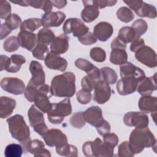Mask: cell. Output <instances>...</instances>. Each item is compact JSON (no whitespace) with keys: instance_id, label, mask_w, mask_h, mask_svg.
I'll list each match as a JSON object with an SVG mask.
<instances>
[{"instance_id":"60d3db41","label":"cell","mask_w":157,"mask_h":157,"mask_svg":"<svg viewBox=\"0 0 157 157\" xmlns=\"http://www.w3.org/2000/svg\"><path fill=\"white\" fill-rule=\"evenodd\" d=\"M20 42L18 37L12 36L5 40L3 44V48L7 52H13L18 49Z\"/></svg>"},{"instance_id":"7a4b0ae2","label":"cell","mask_w":157,"mask_h":157,"mask_svg":"<svg viewBox=\"0 0 157 157\" xmlns=\"http://www.w3.org/2000/svg\"><path fill=\"white\" fill-rule=\"evenodd\" d=\"M129 144L135 155L142 152L145 148L156 147V140L148 127L136 128L129 136Z\"/></svg>"},{"instance_id":"bcb514c9","label":"cell","mask_w":157,"mask_h":157,"mask_svg":"<svg viewBox=\"0 0 157 157\" xmlns=\"http://www.w3.org/2000/svg\"><path fill=\"white\" fill-rule=\"evenodd\" d=\"M118 156L119 157H132L134 156L131 150L129 142L124 141L119 145Z\"/></svg>"},{"instance_id":"4fadbf2b","label":"cell","mask_w":157,"mask_h":157,"mask_svg":"<svg viewBox=\"0 0 157 157\" xmlns=\"http://www.w3.org/2000/svg\"><path fill=\"white\" fill-rule=\"evenodd\" d=\"M46 145L48 147H59L67 143V138L60 129H51L42 136Z\"/></svg>"},{"instance_id":"ab89813d","label":"cell","mask_w":157,"mask_h":157,"mask_svg":"<svg viewBox=\"0 0 157 157\" xmlns=\"http://www.w3.org/2000/svg\"><path fill=\"white\" fill-rule=\"evenodd\" d=\"M117 18L121 21L129 23L134 18V14L132 11L127 7H121L117 12Z\"/></svg>"},{"instance_id":"1f68e13d","label":"cell","mask_w":157,"mask_h":157,"mask_svg":"<svg viewBox=\"0 0 157 157\" xmlns=\"http://www.w3.org/2000/svg\"><path fill=\"white\" fill-rule=\"evenodd\" d=\"M37 42L48 45L51 44L53 40L55 39L54 33L48 28H43L39 31L37 34Z\"/></svg>"},{"instance_id":"ffe728a7","label":"cell","mask_w":157,"mask_h":157,"mask_svg":"<svg viewBox=\"0 0 157 157\" xmlns=\"http://www.w3.org/2000/svg\"><path fill=\"white\" fill-rule=\"evenodd\" d=\"M83 116L86 122L96 128L104 120L102 109L96 105L91 106L83 112Z\"/></svg>"},{"instance_id":"7dc6e473","label":"cell","mask_w":157,"mask_h":157,"mask_svg":"<svg viewBox=\"0 0 157 157\" xmlns=\"http://www.w3.org/2000/svg\"><path fill=\"white\" fill-rule=\"evenodd\" d=\"M5 23L12 29H17L21 24V18L16 13L11 14L6 20Z\"/></svg>"},{"instance_id":"b9f144b4","label":"cell","mask_w":157,"mask_h":157,"mask_svg":"<svg viewBox=\"0 0 157 157\" xmlns=\"http://www.w3.org/2000/svg\"><path fill=\"white\" fill-rule=\"evenodd\" d=\"M48 51L49 49L47 45L37 42V44L33 50L32 53L33 57L36 58V59L39 60H45V56L48 53Z\"/></svg>"},{"instance_id":"7bdbcfd3","label":"cell","mask_w":157,"mask_h":157,"mask_svg":"<svg viewBox=\"0 0 157 157\" xmlns=\"http://www.w3.org/2000/svg\"><path fill=\"white\" fill-rule=\"evenodd\" d=\"M99 80L89 75L84 76L81 80V86L83 90L91 91L94 89V87Z\"/></svg>"},{"instance_id":"f1b7e54d","label":"cell","mask_w":157,"mask_h":157,"mask_svg":"<svg viewBox=\"0 0 157 157\" xmlns=\"http://www.w3.org/2000/svg\"><path fill=\"white\" fill-rule=\"evenodd\" d=\"M128 54L124 49H112L110 55V61L115 65H122L127 62Z\"/></svg>"},{"instance_id":"7402d4cb","label":"cell","mask_w":157,"mask_h":157,"mask_svg":"<svg viewBox=\"0 0 157 157\" xmlns=\"http://www.w3.org/2000/svg\"><path fill=\"white\" fill-rule=\"evenodd\" d=\"M113 33L112 25L106 21H101L98 23L93 29V34L97 39L101 42H105L109 39Z\"/></svg>"},{"instance_id":"680465c9","label":"cell","mask_w":157,"mask_h":157,"mask_svg":"<svg viewBox=\"0 0 157 157\" xmlns=\"http://www.w3.org/2000/svg\"><path fill=\"white\" fill-rule=\"evenodd\" d=\"M11 63L10 58L6 55H1V71L6 70L9 67Z\"/></svg>"},{"instance_id":"5bb4252c","label":"cell","mask_w":157,"mask_h":157,"mask_svg":"<svg viewBox=\"0 0 157 157\" xmlns=\"http://www.w3.org/2000/svg\"><path fill=\"white\" fill-rule=\"evenodd\" d=\"M29 69L32 77L28 82V85H33L35 87H39L45 84V75L42 66L39 62L31 61Z\"/></svg>"},{"instance_id":"ac0fdd59","label":"cell","mask_w":157,"mask_h":157,"mask_svg":"<svg viewBox=\"0 0 157 157\" xmlns=\"http://www.w3.org/2000/svg\"><path fill=\"white\" fill-rule=\"evenodd\" d=\"M66 18V15L61 11L45 13L41 18L42 26L44 28L60 26Z\"/></svg>"},{"instance_id":"11a10c76","label":"cell","mask_w":157,"mask_h":157,"mask_svg":"<svg viewBox=\"0 0 157 157\" xmlns=\"http://www.w3.org/2000/svg\"><path fill=\"white\" fill-rule=\"evenodd\" d=\"M96 128L99 135L102 136L107 133H109L111 129V127L109 123L105 120H104Z\"/></svg>"},{"instance_id":"e575fe53","label":"cell","mask_w":157,"mask_h":157,"mask_svg":"<svg viewBox=\"0 0 157 157\" xmlns=\"http://www.w3.org/2000/svg\"><path fill=\"white\" fill-rule=\"evenodd\" d=\"M101 79L108 84L113 85L117 80V74L115 70L109 67H103L100 69Z\"/></svg>"},{"instance_id":"94428289","label":"cell","mask_w":157,"mask_h":157,"mask_svg":"<svg viewBox=\"0 0 157 157\" xmlns=\"http://www.w3.org/2000/svg\"><path fill=\"white\" fill-rule=\"evenodd\" d=\"M53 6L56 7L58 9H62L65 7L67 4V1L65 0H54L51 1Z\"/></svg>"},{"instance_id":"9c48e42d","label":"cell","mask_w":157,"mask_h":157,"mask_svg":"<svg viewBox=\"0 0 157 157\" xmlns=\"http://www.w3.org/2000/svg\"><path fill=\"white\" fill-rule=\"evenodd\" d=\"M135 57L137 61L148 67H155L157 66L156 52L151 47L145 45L135 52Z\"/></svg>"},{"instance_id":"603a6c76","label":"cell","mask_w":157,"mask_h":157,"mask_svg":"<svg viewBox=\"0 0 157 157\" xmlns=\"http://www.w3.org/2000/svg\"><path fill=\"white\" fill-rule=\"evenodd\" d=\"M42 94H51L50 86L47 84H44L39 87H35L33 85H28L24 93L26 99L31 102H34L36 99Z\"/></svg>"},{"instance_id":"5b68a950","label":"cell","mask_w":157,"mask_h":157,"mask_svg":"<svg viewBox=\"0 0 157 157\" xmlns=\"http://www.w3.org/2000/svg\"><path fill=\"white\" fill-rule=\"evenodd\" d=\"M72 113L70 99L66 98L58 103H52L51 109L47 113L48 121L54 124L62 123L65 117Z\"/></svg>"},{"instance_id":"44dd1931","label":"cell","mask_w":157,"mask_h":157,"mask_svg":"<svg viewBox=\"0 0 157 157\" xmlns=\"http://www.w3.org/2000/svg\"><path fill=\"white\" fill-rule=\"evenodd\" d=\"M18 39L20 45L30 52H33L37 44V36L33 33L20 31L18 34Z\"/></svg>"},{"instance_id":"83f0119b","label":"cell","mask_w":157,"mask_h":157,"mask_svg":"<svg viewBox=\"0 0 157 157\" xmlns=\"http://www.w3.org/2000/svg\"><path fill=\"white\" fill-rule=\"evenodd\" d=\"M16 107V101L11 98L1 96L0 98V117L3 119L9 117Z\"/></svg>"},{"instance_id":"816d5d0a","label":"cell","mask_w":157,"mask_h":157,"mask_svg":"<svg viewBox=\"0 0 157 157\" xmlns=\"http://www.w3.org/2000/svg\"><path fill=\"white\" fill-rule=\"evenodd\" d=\"M78 40L81 44L85 45H90L96 43L98 39H96L93 33H92L91 32H88L84 36L78 37Z\"/></svg>"},{"instance_id":"30bf717a","label":"cell","mask_w":157,"mask_h":157,"mask_svg":"<svg viewBox=\"0 0 157 157\" xmlns=\"http://www.w3.org/2000/svg\"><path fill=\"white\" fill-rule=\"evenodd\" d=\"M21 145L25 153L29 152L34 156H51L50 152L45 148L44 143L40 140H29L28 142L21 143Z\"/></svg>"},{"instance_id":"f546056e","label":"cell","mask_w":157,"mask_h":157,"mask_svg":"<svg viewBox=\"0 0 157 157\" xmlns=\"http://www.w3.org/2000/svg\"><path fill=\"white\" fill-rule=\"evenodd\" d=\"M52 95L42 94L40 95L34 101V105L43 113H47L52 107V103L49 101Z\"/></svg>"},{"instance_id":"f6af8a7d","label":"cell","mask_w":157,"mask_h":157,"mask_svg":"<svg viewBox=\"0 0 157 157\" xmlns=\"http://www.w3.org/2000/svg\"><path fill=\"white\" fill-rule=\"evenodd\" d=\"M90 56L94 61L102 63L105 61L106 58L105 52L100 47H93L90 52Z\"/></svg>"},{"instance_id":"8fae6325","label":"cell","mask_w":157,"mask_h":157,"mask_svg":"<svg viewBox=\"0 0 157 157\" xmlns=\"http://www.w3.org/2000/svg\"><path fill=\"white\" fill-rule=\"evenodd\" d=\"M1 88L9 93L15 95L25 93L26 87L24 82L16 77H4L1 80Z\"/></svg>"},{"instance_id":"484cf974","label":"cell","mask_w":157,"mask_h":157,"mask_svg":"<svg viewBox=\"0 0 157 157\" xmlns=\"http://www.w3.org/2000/svg\"><path fill=\"white\" fill-rule=\"evenodd\" d=\"M157 98L151 96H142L139 101V109L144 113L156 112Z\"/></svg>"},{"instance_id":"6da1fadb","label":"cell","mask_w":157,"mask_h":157,"mask_svg":"<svg viewBox=\"0 0 157 157\" xmlns=\"http://www.w3.org/2000/svg\"><path fill=\"white\" fill-rule=\"evenodd\" d=\"M75 76L72 72H66L55 76L50 86L52 96L71 98L75 93Z\"/></svg>"},{"instance_id":"836d02e7","label":"cell","mask_w":157,"mask_h":157,"mask_svg":"<svg viewBox=\"0 0 157 157\" xmlns=\"http://www.w3.org/2000/svg\"><path fill=\"white\" fill-rule=\"evenodd\" d=\"M118 37L126 44L132 42L135 39H137L134 29L130 26L121 28L119 30Z\"/></svg>"},{"instance_id":"f907efd6","label":"cell","mask_w":157,"mask_h":157,"mask_svg":"<svg viewBox=\"0 0 157 157\" xmlns=\"http://www.w3.org/2000/svg\"><path fill=\"white\" fill-rule=\"evenodd\" d=\"M28 6H30L36 9H40L45 12L49 6L48 1L42 0H26Z\"/></svg>"},{"instance_id":"6f0895ef","label":"cell","mask_w":157,"mask_h":157,"mask_svg":"<svg viewBox=\"0 0 157 157\" xmlns=\"http://www.w3.org/2000/svg\"><path fill=\"white\" fill-rule=\"evenodd\" d=\"M111 48H122V49H126V44L123 42L120 39L118 38L117 36L115 37L111 42Z\"/></svg>"},{"instance_id":"8d00e7d4","label":"cell","mask_w":157,"mask_h":157,"mask_svg":"<svg viewBox=\"0 0 157 157\" xmlns=\"http://www.w3.org/2000/svg\"><path fill=\"white\" fill-rule=\"evenodd\" d=\"M23 152V149L20 144H10L6 146L4 150L6 157H20Z\"/></svg>"},{"instance_id":"2e32d148","label":"cell","mask_w":157,"mask_h":157,"mask_svg":"<svg viewBox=\"0 0 157 157\" xmlns=\"http://www.w3.org/2000/svg\"><path fill=\"white\" fill-rule=\"evenodd\" d=\"M93 100L99 104H102L107 102L111 96V88L108 83L102 79L99 80L94 87Z\"/></svg>"},{"instance_id":"d6a6232c","label":"cell","mask_w":157,"mask_h":157,"mask_svg":"<svg viewBox=\"0 0 157 157\" xmlns=\"http://www.w3.org/2000/svg\"><path fill=\"white\" fill-rule=\"evenodd\" d=\"M11 63L9 67L6 69V71L12 73H16L20 71L21 66L25 63V58L20 55H12L10 56Z\"/></svg>"},{"instance_id":"8992f818","label":"cell","mask_w":157,"mask_h":157,"mask_svg":"<svg viewBox=\"0 0 157 157\" xmlns=\"http://www.w3.org/2000/svg\"><path fill=\"white\" fill-rule=\"evenodd\" d=\"M28 117L30 126L34 131L41 136L48 130L45 123L43 113L38 109L34 104H33L28 111Z\"/></svg>"},{"instance_id":"74e56055","label":"cell","mask_w":157,"mask_h":157,"mask_svg":"<svg viewBox=\"0 0 157 157\" xmlns=\"http://www.w3.org/2000/svg\"><path fill=\"white\" fill-rule=\"evenodd\" d=\"M56 151L59 155L64 156H77L78 155L76 147L67 143L61 147H56Z\"/></svg>"},{"instance_id":"f5cc1de1","label":"cell","mask_w":157,"mask_h":157,"mask_svg":"<svg viewBox=\"0 0 157 157\" xmlns=\"http://www.w3.org/2000/svg\"><path fill=\"white\" fill-rule=\"evenodd\" d=\"M104 142L110 145L112 147L115 148L118 143V137L115 133H107L103 136Z\"/></svg>"},{"instance_id":"c3c4849f","label":"cell","mask_w":157,"mask_h":157,"mask_svg":"<svg viewBox=\"0 0 157 157\" xmlns=\"http://www.w3.org/2000/svg\"><path fill=\"white\" fill-rule=\"evenodd\" d=\"M11 15V6L9 1H0V18L6 20Z\"/></svg>"},{"instance_id":"7c38bea8","label":"cell","mask_w":157,"mask_h":157,"mask_svg":"<svg viewBox=\"0 0 157 157\" xmlns=\"http://www.w3.org/2000/svg\"><path fill=\"white\" fill-rule=\"evenodd\" d=\"M124 123L129 127L144 128L148 127V117L146 113L139 112H129L124 114Z\"/></svg>"},{"instance_id":"681fc988","label":"cell","mask_w":157,"mask_h":157,"mask_svg":"<svg viewBox=\"0 0 157 157\" xmlns=\"http://www.w3.org/2000/svg\"><path fill=\"white\" fill-rule=\"evenodd\" d=\"M76 96L77 101L81 104H87L90 102L92 98L90 91L83 89L77 91L76 93Z\"/></svg>"},{"instance_id":"277c9868","label":"cell","mask_w":157,"mask_h":157,"mask_svg":"<svg viewBox=\"0 0 157 157\" xmlns=\"http://www.w3.org/2000/svg\"><path fill=\"white\" fill-rule=\"evenodd\" d=\"M114 148L96 138L94 141H87L82 146V151L87 157H112Z\"/></svg>"},{"instance_id":"4316f807","label":"cell","mask_w":157,"mask_h":157,"mask_svg":"<svg viewBox=\"0 0 157 157\" xmlns=\"http://www.w3.org/2000/svg\"><path fill=\"white\" fill-rule=\"evenodd\" d=\"M69 37L66 34L56 37L50 44V50L59 54L66 53L69 48Z\"/></svg>"},{"instance_id":"9f6ffc18","label":"cell","mask_w":157,"mask_h":157,"mask_svg":"<svg viewBox=\"0 0 157 157\" xmlns=\"http://www.w3.org/2000/svg\"><path fill=\"white\" fill-rule=\"evenodd\" d=\"M145 45V42L143 39L139 38L137 39H135L131 42V44L130 45V50L132 52H136L139 48H140L141 47Z\"/></svg>"},{"instance_id":"f35d334b","label":"cell","mask_w":157,"mask_h":157,"mask_svg":"<svg viewBox=\"0 0 157 157\" xmlns=\"http://www.w3.org/2000/svg\"><path fill=\"white\" fill-rule=\"evenodd\" d=\"M134 31L136 39L140 38V37L145 34L148 29L147 23L142 18L136 20L131 25V26Z\"/></svg>"},{"instance_id":"d6986e66","label":"cell","mask_w":157,"mask_h":157,"mask_svg":"<svg viewBox=\"0 0 157 157\" xmlns=\"http://www.w3.org/2000/svg\"><path fill=\"white\" fill-rule=\"evenodd\" d=\"M120 71L121 78L133 77L139 80L140 82L146 77L143 70L128 61L124 64L120 65Z\"/></svg>"},{"instance_id":"d4e9b609","label":"cell","mask_w":157,"mask_h":157,"mask_svg":"<svg viewBox=\"0 0 157 157\" xmlns=\"http://www.w3.org/2000/svg\"><path fill=\"white\" fill-rule=\"evenodd\" d=\"M82 3L84 5V9L80 14L82 20L86 23H91L95 20L99 15V9L91 4L90 0H83Z\"/></svg>"},{"instance_id":"d590c367","label":"cell","mask_w":157,"mask_h":157,"mask_svg":"<svg viewBox=\"0 0 157 157\" xmlns=\"http://www.w3.org/2000/svg\"><path fill=\"white\" fill-rule=\"evenodd\" d=\"M75 66L79 69L85 71L87 74L93 73L99 70L89 61L83 58H78L75 61Z\"/></svg>"},{"instance_id":"9a60e30c","label":"cell","mask_w":157,"mask_h":157,"mask_svg":"<svg viewBox=\"0 0 157 157\" xmlns=\"http://www.w3.org/2000/svg\"><path fill=\"white\" fill-rule=\"evenodd\" d=\"M45 64L50 69L64 72L67 68V61L59 53L50 51L45 56Z\"/></svg>"},{"instance_id":"ba28073f","label":"cell","mask_w":157,"mask_h":157,"mask_svg":"<svg viewBox=\"0 0 157 157\" xmlns=\"http://www.w3.org/2000/svg\"><path fill=\"white\" fill-rule=\"evenodd\" d=\"M63 30L64 34L72 33L74 37H80L89 32V28L83 22L77 18H70L66 20L63 26Z\"/></svg>"},{"instance_id":"db71d44e","label":"cell","mask_w":157,"mask_h":157,"mask_svg":"<svg viewBox=\"0 0 157 157\" xmlns=\"http://www.w3.org/2000/svg\"><path fill=\"white\" fill-rule=\"evenodd\" d=\"M91 3L96 6L98 9H103L105 7H111L114 6L117 1L116 0H91Z\"/></svg>"},{"instance_id":"4dcf8cb0","label":"cell","mask_w":157,"mask_h":157,"mask_svg":"<svg viewBox=\"0 0 157 157\" xmlns=\"http://www.w3.org/2000/svg\"><path fill=\"white\" fill-rule=\"evenodd\" d=\"M42 26L41 19L37 18H31L23 21L20 26V31L33 33L39 29Z\"/></svg>"},{"instance_id":"e0dca14e","label":"cell","mask_w":157,"mask_h":157,"mask_svg":"<svg viewBox=\"0 0 157 157\" xmlns=\"http://www.w3.org/2000/svg\"><path fill=\"white\" fill-rule=\"evenodd\" d=\"M140 81L133 77L121 78L117 83V90L119 94L126 96L133 93L137 90Z\"/></svg>"},{"instance_id":"91938a15","label":"cell","mask_w":157,"mask_h":157,"mask_svg":"<svg viewBox=\"0 0 157 157\" xmlns=\"http://www.w3.org/2000/svg\"><path fill=\"white\" fill-rule=\"evenodd\" d=\"M12 30L5 23H2L1 26V40H3L5 37H6L12 32Z\"/></svg>"},{"instance_id":"6125c7cd","label":"cell","mask_w":157,"mask_h":157,"mask_svg":"<svg viewBox=\"0 0 157 157\" xmlns=\"http://www.w3.org/2000/svg\"><path fill=\"white\" fill-rule=\"evenodd\" d=\"M10 2H12V3L13 4H18L19 6H24V7H27L28 6L27 3H26V0H10Z\"/></svg>"},{"instance_id":"3957f363","label":"cell","mask_w":157,"mask_h":157,"mask_svg":"<svg viewBox=\"0 0 157 157\" xmlns=\"http://www.w3.org/2000/svg\"><path fill=\"white\" fill-rule=\"evenodd\" d=\"M9 132L13 138L23 143L30 139V130L23 116L17 114L7 119Z\"/></svg>"},{"instance_id":"ee69618b","label":"cell","mask_w":157,"mask_h":157,"mask_svg":"<svg viewBox=\"0 0 157 157\" xmlns=\"http://www.w3.org/2000/svg\"><path fill=\"white\" fill-rule=\"evenodd\" d=\"M70 124L77 129H81L86 124V121L83 116V112H78L74 113L70 118Z\"/></svg>"},{"instance_id":"52a82bcc","label":"cell","mask_w":157,"mask_h":157,"mask_svg":"<svg viewBox=\"0 0 157 157\" xmlns=\"http://www.w3.org/2000/svg\"><path fill=\"white\" fill-rule=\"evenodd\" d=\"M124 2L139 17L155 18L157 16L156 7L143 1H124Z\"/></svg>"},{"instance_id":"cb8c5ba5","label":"cell","mask_w":157,"mask_h":157,"mask_svg":"<svg viewBox=\"0 0 157 157\" xmlns=\"http://www.w3.org/2000/svg\"><path fill=\"white\" fill-rule=\"evenodd\" d=\"M156 73L151 77H145L139 84L137 87L138 93L141 96H150L153 92L157 90L155 81Z\"/></svg>"}]
</instances>
